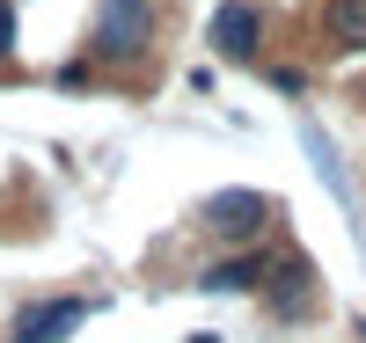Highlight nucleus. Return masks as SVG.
Here are the masks:
<instances>
[{
	"label": "nucleus",
	"mask_w": 366,
	"mask_h": 343,
	"mask_svg": "<svg viewBox=\"0 0 366 343\" xmlns=\"http://www.w3.org/2000/svg\"><path fill=\"white\" fill-rule=\"evenodd\" d=\"M81 322H88V300H44V307H29V314H22L15 343H66Z\"/></svg>",
	"instance_id": "nucleus-4"
},
{
	"label": "nucleus",
	"mask_w": 366,
	"mask_h": 343,
	"mask_svg": "<svg viewBox=\"0 0 366 343\" xmlns=\"http://www.w3.org/2000/svg\"><path fill=\"white\" fill-rule=\"evenodd\" d=\"M15 51V0H0V58Z\"/></svg>",
	"instance_id": "nucleus-8"
},
{
	"label": "nucleus",
	"mask_w": 366,
	"mask_h": 343,
	"mask_svg": "<svg viewBox=\"0 0 366 343\" xmlns=\"http://www.w3.org/2000/svg\"><path fill=\"white\" fill-rule=\"evenodd\" d=\"M264 44V8L257 0H220V15H212V51L220 58H257Z\"/></svg>",
	"instance_id": "nucleus-2"
},
{
	"label": "nucleus",
	"mask_w": 366,
	"mask_h": 343,
	"mask_svg": "<svg viewBox=\"0 0 366 343\" xmlns=\"http://www.w3.org/2000/svg\"><path fill=\"white\" fill-rule=\"evenodd\" d=\"M322 29H330V44L366 51V0H330V8H322Z\"/></svg>",
	"instance_id": "nucleus-6"
},
{
	"label": "nucleus",
	"mask_w": 366,
	"mask_h": 343,
	"mask_svg": "<svg viewBox=\"0 0 366 343\" xmlns=\"http://www.w3.org/2000/svg\"><path fill=\"white\" fill-rule=\"evenodd\" d=\"M154 22H162L154 0H103L96 8V58L103 66H139L154 51Z\"/></svg>",
	"instance_id": "nucleus-1"
},
{
	"label": "nucleus",
	"mask_w": 366,
	"mask_h": 343,
	"mask_svg": "<svg viewBox=\"0 0 366 343\" xmlns=\"http://www.w3.org/2000/svg\"><path fill=\"white\" fill-rule=\"evenodd\" d=\"M359 103H366V81H359Z\"/></svg>",
	"instance_id": "nucleus-9"
},
{
	"label": "nucleus",
	"mask_w": 366,
	"mask_h": 343,
	"mask_svg": "<svg viewBox=\"0 0 366 343\" xmlns=\"http://www.w3.org/2000/svg\"><path fill=\"white\" fill-rule=\"evenodd\" d=\"M264 256H234V263H212L205 277H198V292H249V285H264Z\"/></svg>",
	"instance_id": "nucleus-5"
},
{
	"label": "nucleus",
	"mask_w": 366,
	"mask_h": 343,
	"mask_svg": "<svg viewBox=\"0 0 366 343\" xmlns=\"http://www.w3.org/2000/svg\"><path fill=\"white\" fill-rule=\"evenodd\" d=\"M308 161L322 168V183H330V190H337V205H352V183H345V161H337V153H330V139L315 132V124H308Z\"/></svg>",
	"instance_id": "nucleus-7"
},
{
	"label": "nucleus",
	"mask_w": 366,
	"mask_h": 343,
	"mask_svg": "<svg viewBox=\"0 0 366 343\" xmlns=\"http://www.w3.org/2000/svg\"><path fill=\"white\" fill-rule=\"evenodd\" d=\"M205 220L220 227V241H257L264 227H271V198H257V190H220L205 205Z\"/></svg>",
	"instance_id": "nucleus-3"
}]
</instances>
